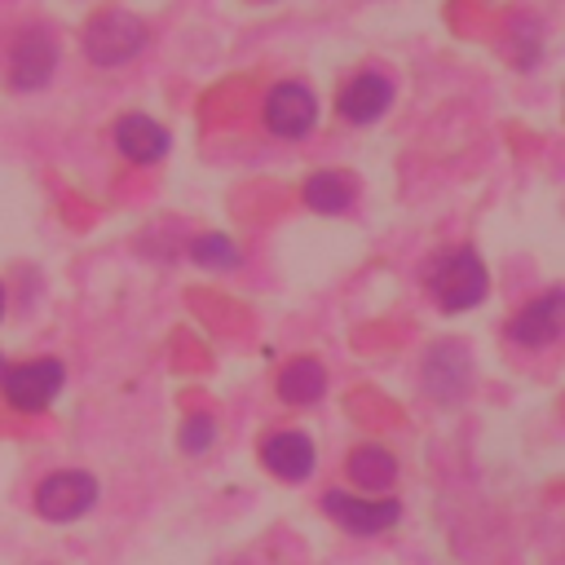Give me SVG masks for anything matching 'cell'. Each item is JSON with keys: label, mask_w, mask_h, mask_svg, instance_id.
Returning <instances> with one entry per match:
<instances>
[{"label": "cell", "mask_w": 565, "mask_h": 565, "mask_svg": "<svg viewBox=\"0 0 565 565\" xmlns=\"http://www.w3.org/2000/svg\"><path fill=\"white\" fill-rule=\"evenodd\" d=\"M216 441V419L212 415H185V424H181V433H177V446L185 450V455H203L207 446Z\"/></svg>", "instance_id": "e0dca14e"}, {"label": "cell", "mask_w": 565, "mask_h": 565, "mask_svg": "<svg viewBox=\"0 0 565 565\" xmlns=\"http://www.w3.org/2000/svg\"><path fill=\"white\" fill-rule=\"evenodd\" d=\"M260 463L278 477V481H309L318 455H313V441L300 433V428H278L260 441Z\"/></svg>", "instance_id": "8fae6325"}, {"label": "cell", "mask_w": 565, "mask_h": 565, "mask_svg": "<svg viewBox=\"0 0 565 565\" xmlns=\"http://www.w3.org/2000/svg\"><path fill=\"white\" fill-rule=\"evenodd\" d=\"M424 287L441 313H463V309H477L486 300L490 274L472 247H441L424 265Z\"/></svg>", "instance_id": "6da1fadb"}, {"label": "cell", "mask_w": 565, "mask_h": 565, "mask_svg": "<svg viewBox=\"0 0 565 565\" xmlns=\"http://www.w3.org/2000/svg\"><path fill=\"white\" fill-rule=\"evenodd\" d=\"M0 318H4V282H0Z\"/></svg>", "instance_id": "d6986e66"}, {"label": "cell", "mask_w": 565, "mask_h": 565, "mask_svg": "<svg viewBox=\"0 0 565 565\" xmlns=\"http://www.w3.org/2000/svg\"><path fill=\"white\" fill-rule=\"evenodd\" d=\"M340 115L349 119V124H375L388 106H393V84L380 75V71H362V75H353L344 88H340Z\"/></svg>", "instance_id": "7c38bea8"}, {"label": "cell", "mask_w": 565, "mask_h": 565, "mask_svg": "<svg viewBox=\"0 0 565 565\" xmlns=\"http://www.w3.org/2000/svg\"><path fill=\"white\" fill-rule=\"evenodd\" d=\"M4 371H9V362H4V353H0V380H4Z\"/></svg>", "instance_id": "ac0fdd59"}, {"label": "cell", "mask_w": 565, "mask_h": 565, "mask_svg": "<svg viewBox=\"0 0 565 565\" xmlns=\"http://www.w3.org/2000/svg\"><path fill=\"white\" fill-rule=\"evenodd\" d=\"M110 141H115V150H119L128 163H137V168H150V163H159V159L172 150L168 128H163L159 119L141 115V110L119 115L115 128H110Z\"/></svg>", "instance_id": "30bf717a"}, {"label": "cell", "mask_w": 565, "mask_h": 565, "mask_svg": "<svg viewBox=\"0 0 565 565\" xmlns=\"http://www.w3.org/2000/svg\"><path fill=\"white\" fill-rule=\"evenodd\" d=\"M79 44L93 66H124L150 44V26L128 9H102L84 22Z\"/></svg>", "instance_id": "7a4b0ae2"}, {"label": "cell", "mask_w": 565, "mask_h": 565, "mask_svg": "<svg viewBox=\"0 0 565 565\" xmlns=\"http://www.w3.org/2000/svg\"><path fill=\"white\" fill-rule=\"evenodd\" d=\"M190 260L199 269L225 274V269H238L243 265V247L230 234H199V238H190Z\"/></svg>", "instance_id": "2e32d148"}, {"label": "cell", "mask_w": 565, "mask_h": 565, "mask_svg": "<svg viewBox=\"0 0 565 565\" xmlns=\"http://www.w3.org/2000/svg\"><path fill=\"white\" fill-rule=\"evenodd\" d=\"M419 380H424V393L437 397L441 406H455L468 397L472 388V358L463 344L455 340H441L424 353V366H419Z\"/></svg>", "instance_id": "8992f818"}, {"label": "cell", "mask_w": 565, "mask_h": 565, "mask_svg": "<svg viewBox=\"0 0 565 565\" xmlns=\"http://www.w3.org/2000/svg\"><path fill=\"white\" fill-rule=\"evenodd\" d=\"M344 472H349V481L358 486V490H366V494H384L393 481H397V459L384 450V446H353L349 450V459H344Z\"/></svg>", "instance_id": "4fadbf2b"}, {"label": "cell", "mask_w": 565, "mask_h": 565, "mask_svg": "<svg viewBox=\"0 0 565 565\" xmlns=\"http://www.w3.org/2000/svg\"><path fill=\"white\" fill-rule=\"evenodd\" d=\"M565 335V287H552L508 318V340L521 349H547Z\"/></svg>", "instance_id": "ba28073f"}, {"label": "cell", "mask_w": 565, "mask_h": 565, "mask_svg": "<svg viewBox=\"0 0 565 565\" xmlns=\"http://www.w3.org/2000/svg\"><path fill=\"white\" fill-rule=\"evenodd\" d=\"M327 393V371L318 358H296L278 371V397L287 406H313Z\"/></svg>", "instance_id": "5bb4252c"}, {"label": "cell", "mask_w": 565, "mask_h": 565, "mask_svg": "<svg viewBox=\"0 0 565 565\" xmlns=\"http://www.w3.org/2000/svg\"><path fill=\"white\" fill-rule=\"evenodd\" d=\"M313 124H318V97H313L300 79H282V84L269 88V97H265V128H269L274 137L296 141V137H305Z\"/></svg>", "instance_id": "9c48e42d"}, {"label": "cell", "mask_w": 565, "mask_h": 565, "mask_svg": "<svg viewBox=\"0 0 565 565\" xmlns=\"http://www.w3.org/2000/svg\"><path fill=\"white\" fill-rule=\"evenodd\" d=\"M305 203L313 212H322V216H335V212H344L353 203V185H349L344 172H313L305 181Z\"/></svg>", "instance_id": "9a60e30c"}, {"label": "cell", "mask_w": 565, "mask_h": 565, "mask_svg": "<svg viewBox=\"0 0 565 565\" xmlns=\"http://www.w3.org/2000/svg\"><path fill=\"white\" fill-rule=\"evenodd\" d=\"M322 512L344 530V534H358V539H375L384 534L388 525H397L402 516V503L388 494V499H362V494H349L340 486L322 490Z\"/></svg>", "instance_id": "5b68a950"}, {"label": "cell", "mask_w": 565, "mask_h": 565, "mask_svg": "<svg viewBox=\"0 0 565 565\" xmlns=\"http://www.w3.org/2000/svg\"><path fill=\"white\" fill-rule=\"evenodd\" d=\"M62 384H66V366L57 358H31V362H18V366L4 371L0 393H4V402L13 411L40 415V411H49L57 402Z\"/></svg>", "instance_id": "277c9868"}, {"label": "cell", "mask_w": 565, "mask_h": 565, "mask_svg": "<svg viewBox=\"0 0 565 565\" xmlns=\"http://www.w3.org/2000/svg\"><path fill=\"white\" fill-rule=\"evenodd\" d=\"M57 71V40L44 26H26L9 49V88L40 93Z\"/></svg>", "instance_id": "52a82bcc"}, {"label": "cell", "mask_w": 565, "mask_h": 565, "mask_svg": "<svg viewBox=\"0 0 565 565\" xmlns=\"http://www.w3.org/2000/svg\"><path fill=\"white\" fill-rule=\"evenodd\" d=\"M97 499H102V486H97L93 472H84V468H57V472L40 477V486L31 494V508L49 525H75V521H84L97 508Z\"/></svg>", "instance_id": "3957f363"}]
</instances>
